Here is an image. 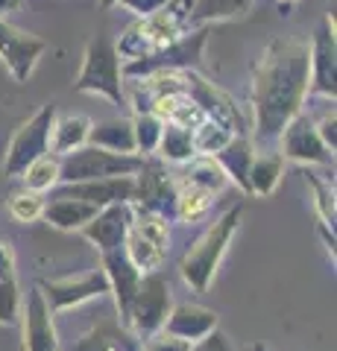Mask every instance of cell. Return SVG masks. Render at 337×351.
Returning a JSON list of instances; mask_svg holds the SVG:
<instances>
[{
  "label": "cell",
  "mask_w": 337,
  "mask_h": 351,
  "mask_svg": "<svg viewBox=\"0 0 337 351\" xmlns=\"http://www.w3.org/2000/svg\"><path fill=\"white\" fill-rule=\"evenodd\" d=\"M308 97V47L293 38H276L264 50L253 85L255 135L270 144L281 135L293 114L302 112Z\"/></svg>",
  "instance_id": "6da1fadb"
},
{
  "label": "cell",
  "mask_w": 337,
  "mask_h": 351,
  "mask_svg": "<svg viewBox=\"0 0 337 351\" xmlns=\"http://www.w3.org/2000/svg\"><path fill=\"white\" fill-rule=\"evenodd\" d=\"M241 214H244L241 205L229 208L217 223L209 226V232L197 240V246L182 258L179 269H182V278H185L188 287L202 293L211 284V276L217 272V263H220V258L226 255V246H229L235 228H237V223H241Z\"/></svg>",
  "instance_id": "7a4b0ae2"
},
{
  "label": "cell",
  "mask_w": 337,
  "mask_h": 351,
  "mask_svg": "<svg viewBox=\"0 0 337 351\" xmlns=\"http://www.w3.org/2000/svg\"><path fill=\"white\" fill-rule=\"evenodd\" d=\"M124 64L117 56V47L108 36H94L85 47L82 71L77 76L73 88L85 94H100L108 103H124Z\"/></svg>",
  "instance_id": "3957f363"
},
{
  "label": "cell",
  "mask_w": 337,
  "mask_h": 351,
  "mask_svg": "<svg viewBox=\"0 0 337 351\" xmlns=\"http://www.w3.org/2000/svg\"><path fill=\"white\" fill-rule=\"evenodd\" d=\"M141 161H144L141 156H121V152L85 144L68 156H59V182L77 184L91 179H112V176H135L141 170Z\"/></svg>",
  "instance_id": "277c9868"
},
{
  "label": "cell",
  "mask_w": 337,
  "mask_h": 351,
  "mask_svg": "<svg viewBox=\"0 0 337 351\" xmlns=\"http://www.w3.org/2000/svg\"><path fill=\"white\" fill-rule=\"evenodd\" d=\"M205 29L197 32H182L179 38H173L165 47H159L153 53L141 59H132L124 64L126 76H156V73H173V71H188L191 64H197L202 59L205 47Z\"/></svg>",
  "instance_id": "5b68a950"
},
{
  "label": "cell",
  "mask_w": 337,
  "mask_h": 351,
  "mask_svg": "<svg viewBox=\"0 0 337 351\" xmlns=\"http://www.w3.org/2000/svg\"><path fill=\"white\" fill-rule=\"evenodd\" d=\"M167 219L150 211H132V223H129V232L124 240V249L129 261L135 263L141 272H153L156 267H161V261L167 255Z\"/></svg>",
  "instance_id": "8992f818"
},
{
  "label": "cell",
  "mask_w": 337,
  "mask_h": 351,
  "mask_svg": "<svg viewBox=\"0 0 337 351\" xmlns=\"http://www.w3.org/2000/svg\"><path fill=\"white\" fill-rule=\"evenodd\" d=\"M56 120V108L45 106L32 114L27 123H21L18 132L9 141L6 158H3V173L6 176H21L36 158L50 152V129Z\"/></svg>",
  "instance_id": "52a82bcc"
},
{
  "label": "cell",
  "mask_w": 337,
  "mask_h": 351,
  "mask_svg": "<svg viewBox=\"0 0 337 351\" xmlns=\"http://www.w3.org/2000/svg\"><path fill=\"white\" fill-rule=\"evenodd\" d=\"M170 307L173 304H170L167 278L159 276V272H147V276H141V281H138V293L132 299V307H129L126 325L141 337H153L165 328Z\"/></svg>",
  "instance_id": "ba28073f"
},
{
  "label": "cell",
  "mask_w": 337,
  "mask_h": 351,
  "mask_svg": "<svg viewBox=\"0 0 337 351\" xmlns=\"http://www.w3.org/2000/svg\"><path fill=\"white\" fill-rule=\"evenodd\" d=\"M45 302L50 304V311H68V307H77L89 299H100L108 293V278L103 267L100 269H89L82 276L73 278H59V281H41L38 284Z\"/></svg>",
  "instance_id": "9c48e42d"
},
{
  "label": "cell",
  "mask_w": 337,
  "mask_h": 351,
  "mask_svg": "<svg viewBox=\"0 0 337 351\" xmlns=\"http://www.w3.org/2000/svg\"><path fill=\"white\" fill-rule=\"evenodd\" d=\"M45 50H47V44L41 38L30 36V32H21L18 27H12L9 21L0 18V62L6 64V71L12 73L18 82L30 80Z\"/></svg>",
  "instance_id": "30bf717a"
},
{
  "label": "cell",
  "mask_w": 337,
  "mask_h": 351,
  "mask_svg": "<svg viewBox=\"0 0 337 351\" xmlns=\"http://www.w3.org/2000/svg\"><path fill=\"white\" fill-rule=\"evenodd\" d=\"M279 141H281V152H279L281 158L302 161V164H329L334 158V152L320 141L314 120L302 112L288 120V126L281 129Z\"/></svg>",
  "instance_id": "8fae6325"
},
{
  "label": "cell",
  "mask_w": 337,
  "mask_h": 351,
  "mask_svg": "<svg viewBox=\"0 0 337 351\" xmlns=\"http://www.w3.org/2000/svg\"><path fill=\"white\" fill-rule=\"evenodd\" d=\"M141 211L159 214V217H176V184L167 179V173L156 161H141V170L135 173V199Z\"/></svg>",
  "instance_id": "7c38bea8"
},
{
  "label": "cell",
  "mask_w": 337,
  "mask_h": 351,
  "mask_svg": "<svg viewBox=\"0 0 337 351\" xmlns=\"http://www.w3.org/2000/svg\"><path fill=\"white\" fill-rule=\"evenodd\" d=\"M334 71H337V44H334V21L325 18L314 32L308 50V91L332 97L334 100Z\"/></svg>",
  "instance_id": "4fadbf2b"
},
{
  "label": "cell",
  "mask_w": 337,
  "mask_h": 351,
  "mask_svg": "<svg viewBox=\"0 0 337 351\" xmlns=\"http://www.w3.org/2000/svg\"><path fill=\"white\" fill-rule=\"evenodd\" d=\"M53 196H71V199L89 202L94 208L108 205H132L135 199V176H112V179H91L77 184H62Z\"/></svg>",
  "instance_id": "5bb4252c"
},
{
  "label": "cell",
  "mask_w": 337,
  "mask_h": 351,
  "mask_svg": "<svg viewBox=\"0 0 337 351\" xmlns=\"http://www.w3.org/2000/svg\"><path fill=\"white\" fill-rule=\"evenodd\" d=\"M24 351H59L56 325H53V311L45 302L41 290H30L24 302Z\"/></svg>",
  "instance_id": "9a60e30c"
},
{
  "label": "cell",
  "mask_w": 337,
  "mask_h": 351,
  "mask_svg": "<svg viewBox=\"0 0 337 351\" xmlns=\"http://www.w3.org/2000/svg\"><path fill=\"white\" fill-rule=\"evenodd\" d=\"M129 223H132V205L124 202V205L100 208V211L94 214V219H89L80 232L100 252H115V249H124Z\"/></svg>",
  "instance_id": "2e32d148"
},
{
  "label": "cell",
  "mask_w": 337,
  "mask_h": 351,
  "mask_svg": "<svg viewBox=\"0 0 337 351\" xmlns=\"http://www.w3.org/2000/svg\"><path fill=\"white\" fill-rule=\"evenodd\" d=\"M103 272L108 278V293H115L117 302V313L126 322L129 307L138 293V281H141V269L129 261L126 249H115V252H103Z\"/></svg>",
  "instance_id": "e0dca14e"
},
{
  "label": "cell",
  "mask_w": 337,
  "mask_h": 351,
  "mask_svg": "<svg viewBox=\"0 0 337 351\" xmlns=\"http://www.w3.org/2000/svg\"><path fill=\"white\" fill-rule=\"evenodd\" d=\"M214 328H217V316L209 311V307L188 304V302L170 307L167 322H165V331L167 334L179 337V339H188V343L205 337L209 331H214Z\"/></svg>",
  "instance_id": "ac0fdd59"
},
{
  "label": "cell",
  "mask_w": 337,
  "mask_h": 351,
  "mask_svg": "<svg viewBox=\"0 0 337 351\" xmlns=\"http://www.w3.org/2000/svg\"><path fill=\"white\" fill-rule=\"evenodd\" d=\"M89 144L108 149V152H121V156H138L132 120H126V117H108V120H100V123H91Z\"/></svg>",
  "instance_id": "d6986e66"
},
{
  "label": "cell",
  "mask_w": 337,
  "mask_h": 351,
  "mask_svg": "<svg viewBox=\"0 0 337 351\" xmlns=\"http://www.w3.org/2000/svg\"><path fill=\"white\" fill-rule=\"evenodd\" d=\"M97 211H100V208H94L89 202H80V199H71V196H50V199L45 202L41 217H45L53 228L73 232V228H82L89 219H94Z\"/></svg>",
  "instance_id": "ffe728a7"
},
{
  "label": "cell",
  "mask_w": 337,
  "mask_h": 351,
  "mask_svg": "<svg viewBox=\"0 0 337 351\" xmlns=\"http://www.w3.org/2000/svg\"><path fill=\"white\" fill-rule=\"evenodd\" d=\"M91 120L85 114H65L53 120L50 129V152L53 156H68V152L89 144Z\"/></svg>",
  "instance_id": "44dd1931"
},
{
  "label": "cell",
  "mask_w": 337,
  "mask_h": 351,
  "mask_svg": "<svg viewBox=\"0 0 337 351\" xmlns=\"http://www.w3.org/2000/svg\"><path fill=\"white\" fill-rule=\"evenodd\" d=\"M71 351H135V339L117 322H100L82 334Z\"/></svg>",
  "instance_id": "7402d4cb"
},
{
  "label": "cell",
  "mask_w": 337,
  "mask_h": 351,
  "mask_svg": "<svg viewBox=\"0 0 337 351\" xmlns=\"http://www.w3.org/2000/svg\"><path fill=\"white\" fill-rule=\"evenodd\" d=\"M211 158L220 164V170L226 173V179L237 182L246 191V173H249V164H253V158H255L253 144H249L246 138H232L229 144H226L220 152H214Z\"/></svg>",
  "instance_id": "603a6c76"
},
{
  "label": "cell",
  "mask_w": 337,
  "mask_h": 351,
  "mask_svg": "<svg viewBox=\"0 0 337 351\" xmlns=\"http://www.w3.org/2000/svg\"><path fill=\"white\" fill-rule=\"evenodd\" d=\"M281 167H285V158H281L279 152H267V156L253 158V164H249V173H246V193L270 196L279 188Z\"/></svg>",
  "instance_id": "cb8c5ba5"
},
{
  "label": "cell",
  "mask_w": 337,
  "mask_h": 351,
  "mask_svg": "<svg viewBox=\"0 0 337 351\" xmlns=\"http://www.w3.org/2000/svg\"><path fill=\"white\" fill-rule=\"evenodd\" d=\"M159 152H161V158H167V161H191L197 156V149H194V132L167 120L165 129H161V138H159Z\"/></svg>",
  "instance_id": "d4e9b609"
},
{
  "label": "cell",
  "mask_w": 337,
  "mask_h": 351,
  "mask_svg": "<svg viewBox=\"0 0 337 351\" xmlns=\"http://www.w3.org/2000/svg\"><path fill=\"white\" fill-rule=\"evenodd\" d=\"M21 179H24L27 191H32V193L50 191L53 184L59 182V156H53V152H45V156L36 158L24 173H21Z\"/></svg>",
  "instance_id": "484cf974"
},
{
  "label": "cell",
  "mask_w": 337,
  "mask_h": 351,
  "mask_svg": "<svg viewBox=\"0 0 337 351\" xmlns=\"http://www.w3.org/2000/svg\"><path fill=\"white\" fill-rule=\"evenodd\" d=\"M249 6H253V0H197V3H194V12H191V27L244 15Z\"/></svg>",
  "instance_id": "4316f807"
},
{
  "label": "cell",
  "mask_w": 337,
  "mask_h": 351,
  "mask_svg": "<svg viewBox=\"0 0 337 351\" xmlns=\"http://www.w3.org/2000/svg\"><path fill=\"white\" fill-rule=\"evenodd\" d=\"M161 129H165V120L156 112H138V117L132 120V135H135V152L141 158L159 149Z\"/></svg>",
  "instance_id": "83f0119b"
},
{
  "label": "cell",
  "mask_w": 337,
  "mask_h": 351,
  "mask_svg": "<svg viewBox=\"0 0 337 351\" xmlns=\"http://www.w3.org/2000/svg\"><path fill=\"white\" fill-rule=\"evenodd\" d=\"M232 138L235 135H232L229 126H223V123H217V120L205 117L202 123L194 129V149L202 152V156H214V152H220Z\"/></svg>",
  "instance_id": "f1b7e54d"
},
{
  "label": "cell",
  "mask_w": 337,
  "mask_h": 351,
  "mask_svg": "<svg viewBox=\"0 0 337 351\" xmlns=\"http://www.w3.org/2000/svg\"><path fill=\"white\" fill-rule=\"evenodd\" d=\"M185 182L214 196L217 191H223V184L229 182V179H226V173L220 170V164H217L214 158H209V161L191 164V173H188V179H185Z\"/></svg>",
  "instance_id": "f546056e"
},
{
  "label": "cell",
  "mask_w": 337,
  "mask_h": 351,
  "mask_svg": "<svg viewBox=\"0 0 337 351\" xmlns=\"http://www.w3.org/2000/svg\"><path fill=\"white\" fill-rule=\"evenodd\" d=\"M211 205V193H205L200 188L185 182V188L176 191V217L182 219H200Z\"/></svg>",
  "instance_id": "4dcf8cb0"
},
{
  "label": "cell",
  "mask_w": 337,
  "mask_h": 351,
  "mask_svg": "<svg viewBox=\"0 0 337 351\" xmlns=\"http://www.w3.org/2000/svg\"><path fill=\"white\" fill-rule=\"evenodd\" d=\"M41 211H45V196L41 193H32V191H24V193H15L9 199V214H12L18 223H32L38 219Z\"/></svg>",
  "instance_id": "1f68e13d"
},
{
  "label": "cell",
  "mask_w": 337,
  "mask_h": 351,
  "mask_svg": "<svg viewBox=\"0 0 337 351\" xmlns=\"http://www.w3.org/2000/svg\"><path fill=\"white\" fill-rule=\"evenodd\" d=\"M21 313V290L15 278L0 281V325H12Z\"/></svg>",
  "instance_id": "d6a6232c"
},
{
  "label": "cell",
  "mask_w": 337,
  "mask_h": 351,
  "mask_svg": "<svg viewBox=\"0 0 337 351\" xmlns=\"http://www.w3.org/2000/svg\"><path fill=\"white\" fill-rule=\"evenodd\" d=\"M308 182L314 184V191H317V205H320L323 219H325V223H334V191L325 188V184H320L314 173H308Z\"/></svg>",
  "instance_id": "836d02e7"
},
{
  "label": "cell",
  "mask_w": 337,
  "mask_h": 351,
  "mask_svg": "<svg viewBox=\"0 0 337 351\" xmlns=\"http://www.w3.org/2000/svg\"><path fill=\"white\" fill-rule=\"evenodd\" d=\"M147 351H191V343H188V339L173 337V334H167V331H161V334L150 337Z\"/></svg>",
  "instance_id": "e575fe53"
},
{
  "label": "cell",
  "mask_w": 337,
  "mask_h": 351,
  "mask_svg": "<svg viewBox=\"0 0 337 351\" xmlns=\"http://www.w3.org/2000/svg\"><path fill=\"white\" fill-rule=\"evenodd\" d=\"M117 3H121L124 9H129L132 15H138V18H150V15H156L167 0H117Z\"/></svg>",
  "instance_id": "d590c367"
},
{
  "label": "cell",
  "mask_w": 337,
  "mask_h": 351,
  "mask_svg": "<svg viewBox=\"0 0 337 351\" xmlns=\"http://www.w3.org/2000/svg\"><path fill=\"white\" fill-rule=\"evenodd\" d=\"M191 351H229V339H226L220 331H209L205 337H200V339H194V346H191Z\"/></svg>",
  "instance_id": "8d00e7d4"
},
{
  "label": "cell",
  "mask_w": 337,
  "mask_h": 351,
  "mask_svg": "<svg viewBox=\"0 0 337 351\" xmlns=\"http://www.w3.org/2000/svg\"><path fill=\"white\" fill-rule=\"evenodd\" d=\"M314 126H317V135H320V141H323V144L334 152V147H337V132H334L337 120H334V108H332V112L320 120V123H314Z\"/></svg>",
  "instance_id": "74e56055"
},
{
  "label": "cell",
  "mask_w": 337,
  "mask_h": 351,
  "mask_svg": "<svg viewBox=\"0 0 337 351\" xmlns=\"http://www.w3.org/2000/svg\"><path fill=\"white\" fill-rule=\"evenodd\" d=\"M15 278V252L9 243L0 240V281H12Z\"/></svg>",
  "instance_id": "f35d334b"
},
{
  "label": "cell",
  "mask_w": 337,
  "mask_h": 351,
  "mask_svg": "<svg viewBox=\"0 0 337 351\" xmlns=\"http://www.w3.org/2000/svg\"><path fill=\"white\" fill-rule=\"evenodd\" d=\"M21 6H24V0H0V18L15 12V9H21Z\"/></svg>",
  "instance_id": "ab89813d"
},
{
  "label": "cell",
  "mask_w": 337,
  "mask_h": 351,
  "mask_svg": "<svg viewBox=\"0 0 337 351\" xmlns=\"http://www.w3.org/2000/svg\"><path fill=\"white\" fill-rule=\"evenodd\" d=\"M115 3H117V0H100V6H103V9H108V6H115Z\"/></svg>",
  "instance_id": "60d3db41"
},
{
  "label": "cell",
  "mask_w": 337,
  "mask_h": 351,
  "mask_svg": "<svg viewBox=\"0 0 337 351\" xmlns=\"http://www.w3.org/2000/svg\"><path fill=\"white\" fill-rule=\"evenodd\" d=\"M285 3H293V0H281V6H285Z\"/></svg>",
  "instance_id": "b9f144b4"
}]
</instances>
